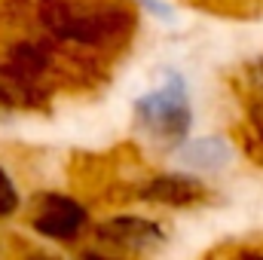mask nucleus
I'll use <instances>...</instances> for the list:
<instances>
[{
  "instance_id": "20e7f679",
  "label": "nucleus",
  "mask_w": 263,
  "mask_h": 260,
  "mask_svg": "<svg viewBox=\"0 0 263 260\" xmlns=\"http://www.w3.org/2000/svg\"><path fill=\"white\" fill-rule=\"evenodd\" d=\"M95 239L110 245V248H123V251H144L156 242H162V230L156 220H147V217H110V220H101L95 227Z\"/></svg>"
},
{
  "instance_id": "f03ea898",
  "label": "nucleus",
  "mask_w": 263,
  "mask_h": 260,
  "mask_svg": "<svg viewBox=\"0 0 263 260\" xmlns=\"http://www.w3.org/2000/svg\"><path fill=\"white\" fill-rule=\"evenodd\" d=\"M135 123L144 129V135L162 147H178L184 144L193 114L187 101V86L178 73H172L159 89L141 95L135 101Z\"/></svg>"
},
{
  "instance_id": "1a4fd4ad",
  "label": "nucleus",
  "mask_w": 263,
  "mask_h": 260,
  "mask_svg": "<svg viewBox=\"0 0 263 260\" xmlns=\"http://www.w3.org/2000/svg\"><path fill=\"white\" fill-rule=\"evenodd\" d=\"M25 260H59V257H52V254H46V251H31Z\"/></svg>"
},
{
  "instance_id": "423d86ee",
  "label": "nucleus",
  "mask_w": 263,
  "mask_h": 260,
  "mask_svg": "<svg viewBox=\"0 0 263 260\" xmlns=\"http://www.w3.org/2000/svg\"><path fill=\"white\" fill-rule=\"evenodd\" d=\"M181 156H184V162L193 165V169H217V165L227 162L230 150H227V144L217 141V138H202V141L187 144V147L181 150Z\"/></svg>"
},
{
  "instance_id": "f257e3e1",
  "label": "nucleus",
  "mask_w": 263,
  "mask_h": 260,
  "mask_svg": "<svg viewBox=\"0 0 263 260\" xmlns=\"http://www.w3.org/2000/svg\"><path fill=\"white\" fill-rule=\"evenodd\" d=\"M40 18L59 40L80 46H114L135 28L126 0H40Z\"/></svg>"
},
{
  "instance_id": "0eeeda50",
  "label": "nucleus",
  "mask_w": 263,
  "mask_h": 260,
  "mask_svg": "<svg viewBox=\"0 0 263 260\" xmlns=\"http://www.w3.org/2000/svg\"><path fill=\"white\" fill-rule=\"evenodd\" d=\"M18 190H15V184H12V178L6 175V169L0 165V220L3 217H12L15 211H18Z\"/></svg>"
},
{
  "instance_id": "9d476101",
  "label": "nucleus",
  "mask_w": 263,
  "mask_h": 260,
  "mask_svg": "<svg viewBox=\"0 0 263 260\" xmlns=\"http://www.w3.org/2000/svg\"><path fill=\"white\" fill-rule=\"evenodd\" d=\"M257 83H260V92H263V65H260V77H257Z\"/></svg>"
},
{
  "instance_id": "7ed1b4c3",
  "label": "nucleus",
  "mask_w": 263,
  "mask_h": 260,
  "mask_svg": "<svg viewBox=\"0 0 263 260\" xmlns=\"http://www.w3.org/2000/svg\"><path fill=\"white\" fill-rule=\"evenodd\" d=\"M28 224L52 242H77L83 236V230L89 227V214L86 208L65 193H40L31 205Z\"/></svg>"
},
{
  "instance_id": "39448f33",
  "label": "nucleus",
  "mask_w": 263,
  "mask_h": 260,
  "mask_svg": "<svg viewBox=\"0 0 263 260\" xmlns=\"http://www.w3.org/2000/svg\"><path fill=\"white\" fill-rule=\"evenodd\" d=\"M138 196L144 202H156V205L190 208V205H199L208 196V190L202 181L190 178V175H156L138 187Z\"/></svg>"
},
{
  "instance_id": "6e6552de",
  "label": "nucleus",
  "mask_w": 263,
  "mask_h": 260,
  "mask_svg": "<svg viewBox=\"0 0 263 260\" xmlns=\"http://www.w3.org/2000/svg\"><path fill=\"white\" fill-rule=\"evenodd\" d=\"M80 260H120V257H110V254H98V251H86Z\"/></svg>"
}]
</instances>
